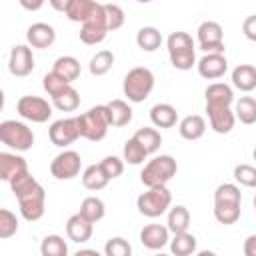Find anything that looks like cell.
I'll use <instances>...</instances> for the list:
<instances>
[{"label":"cell","instance_id":"cell-1","mask_svg":"<svg viewBox=\"0 0 256 256\" xmlns=\"http://www.w3.org/2000/svg\"><path fill=\"white\" fill-rule=\"evenodd\" d=\"M240 204H242L240 188L230 182L220 184L214 192V218L224 226L234 224L240 218Z\"/></svg>","mask_w":256,"mask_h":256},{"label":"cell","instance_id":"cell-2","mask_svg":"<svg viewBox=\"0 0 256 256\" xmlns=\"http://www.w3.org/2000/svg\"><path fill=\"white\" fill-rule=\"evenodd\" d=\"M178 172V164L170 154L154 156L146 162V166L140 172V180L146 188L150 186H166Z\"/></svg>","mask_w":256,"mask_h":256},{"label":"cell","instance_id":"cell-3","mask_svg":"<svg viewBox=\"0 0 256 256\" xmlns=\"http://www.w3.org/2000/svg\"><path fill=\"white\" fill-rule=\"evenodd\" d=\"M170 62L176 70H190L196 64V52H194V40L190 34L178 30L172 32L166 40Z\"/></svg>","mask_w":256,"mask_h":256},{"label":"cell","instance_id":"cell-4","mask_svg":"<svg viewBox=\"0 0 256 256\" xmlns=\"http://www.w3.org/2000/svg\"><path fill=\"white\" fill-rule=\"evenodd\" d=\"M76 122H78V132H80L82 138L92 140V142H100V140L106 136L108 128H110L106 104L94 106V108H90L88 112L76 116Z\"/></svg>","mask_w":256,"mask_h":256},{"label":"cell","instance_id":"cell-5","mask_svg":"<svg viewBox=\"0 0 256 256\" xmlns=\"http://www.w3.org/2000/svg\"><path fill=\"white\" fill-rule=\"evenodd\" d=\"M152 88H154V74L150 68L136 66L128 70V74L124 76L122 90L130 102H144L150 96Z\"/></svg>","mask_w":256,"mask_h":256},{"label":"cell","instance_id":"cell-6","mask_svg":"<svg viewBox=\"0 0 256 256\" xmlns=\"http://www.w3.org/2000/svg\"><path fill=\"white\" fill-rule=\"evenodd\" d=\"M172 204V194L166 186H150L146 192H142L136 200V208L146 218H158L162 216Z\"/></svg>","mask_w":256,"mask_h":256},{"label":"cell","instance_id":"cell-7","mask_svg":"<svg viewBox=\"0 0 256 256\" xmlns=\"http://www.w3.org/2000/svg\"><path fill=\"white\" fill-rule=\"evenodd\" d=\"M0 142L16 152H26L34 144V132L24 122L4 120L0 122Z\"/></svg>","mask_w":256,"mask_h":256},{"label":"cell","instance_id":"cell-8","mask_svg":"<svg viewBox=\"0 0 256 256\" xmlns=\"http://www.w3.org/2000/svg\"><path fill=\"white\" fill-rule=\"evenodd\" d=\"M196 36H198V44H200V50H204L206 54L212 52V54H224V32H222V26L214 20H206L198 26L196 30Z\"/></svg>","mask_w":256,"mask_h":256},{"label":"cell","instance_id":"cell-9","mask_svg":"<svg viewBox=\"0 0 256 256\" xmlns=\"http://www.w3.org/2000/svg\"><path fill=\"white\" fill-rule=\"evenodd\" d=\"M80 166H82L80 154L74 150H64L56 154L54 160L50 162V174L56 180H72L80 174Z\"/></svg>","mask_w":256,"mask_h":256},{"label":"cell","instance_id":"cell-10","mask_svg":"<svg viewBox=\"0 0 256 256\" xmlns=\"http://www.w3.org/2000/svg\"><path fill=\"white\" fill-rule=\"evenodd\" d=\"M16 110L24 120H30L36 124H42L52 116V106L48 104V100L40 96H22L16 104Z\"/></svg>","mask_w":256,"mask_h":256},{"label":"cell","instance_id":"cell-11","mask_svg":"<svg viewBox=\"0 0 256 256\" xmlns=\"http://www.w3.org/2000/svg\"><path fill=\"white\" fill-rule=\"evenodd\" d=\"M48 138L54 146L58 148H66L70 146L72 142H76L80 138V132H78V122H76V116L74 118H60L56 122L50 124L48 128Z\"/></svg>","mask_w":256,"mask_h":256},{"label":"cell","instance_id":"cell-12","mask_svg":"<svg viewBox=\"0 0 256 256\" xmlns=\"http://www.w3.org/2000/svg\"><path fill=\"white\" fill-rule=\"evenodd\" d=\"M18 208L24 220L28 222H36L44 216V208H46V192L44 188L38 184L32 192L24 194L18 198Z\"/></svg>","mask_w":256,"mask_h":256},{"label":"cell","instance_id":"cell-13","mask_svg":"<svg viewBox=\"0 0 256 256\" xmlns=\"http://www.w3.org/2000/svg\"><path fill=\"white\" fill-rule=\"evenodd\" d=\"M108 34V28H106V20H104V10H102V4L100 8L86 20L82 22L80 26V40L88 46H94V44H100Z\"/></svg>","mask_w":256,"mask_h":256},{"label":"cell","instance_id":"cell-14","mask_svg":"<svg viewBox=\"0 0 256 256\" xmlns=\"http://www.w3.org/2000/svg\"><path fill=\"white\" fill-rule=\"evenodd\" d=\"M8 70L12 76H18V78H24L34 70V56H32V48L28 44H16L10 50Z\"/></svg>","mask_w":256,"mask_h":256},{"label":"cell","instance_id":"cell-15","mask_svg":"<svg viewBox=\"0 0 256 256\" xmlns=\"http://www.w3.org/2000/svg\"><path fill=\"white\" fill-rule=\"evenodd\" d=\"M196 66H198V74L202 78H206V80H218V78H222L226 74L228 60H226L224 54H212V52H208V54H204L198 60Z\"/></svg>","mask_w":256,"mask_h":256},{"label":"cell","instance_id":"cell-16","mask_svg":"<svg viewBox=\"0 0 256 256\" xmlns=\"http://www.w3.org/2000/svg\"><path fill=\"white\" fill-rule=\"evenodd\" d=\"M208 112V122L210 128L218 134H228L234 128V112L230 110V106H206Z\"/></svg>","mask_w":256,"mask_h":256},{"label":"cell","instance_id":"cell-17","mask_svg":"<svg viewBox=\"0 0 256 256\" xmlns=\"http://www.w3.org/2000/svg\"><path fill=\"white\" fill-rule=\"evenodd\" d=\"M26 40L30 48H48L56 40V32L50 24L46 22H34L26 30Z\"/></svg>","mask_w":256,"mask_h":256},{"label":"cell","instance_id":"cell-18","mask_svg":"<svg viewBox=\"0 0 256 256\" xmlns=\"http://www.w3.org/2000/svg\"><path fill=\"white\" fill-rule=\"evenodd\" d=\"M92 232H94V224L88 218H84L80 212L72 214L68 218V222H66V234H68V238L72 242H78V244L88 242Z\"/></svg>","mask_w":256,"mask_h":256},{"label":"cell","instance_id":"cell-19","mask_svg":"<svg viewBox=\"0 0 256 256\" xmlns=\"http://www.w3.org/2000/svg\"><path fill=\"white\" fill-rule=\"evenodd\" d=\"M168 228L162 226V224H146L142 230H140V242L144 248L148 250H160L168 244Z\"/></svg>","mask_w":256,"mask_h":256},{"label":"cell","instance_id":"cell-20","mask_svg":"<svg viewBox=\"0 0 256 256\" xmlns=\"http://www.w3.org/2000/svg\"><path fill=\"white\" fill-rule=\"evenodd\" d=\"M150 120L156 128H172L178 122V112L172 104L160 102V104H154L150 108Z\"/></svg>","mask_w":256,"mask_h":256},{"label":"cell","instance_id":"cell-21","mask_svg":"<svg viewBox=\"0 0 256 256\" xmlns=\"http://www.w3.org/2000/svg\"><path fill=\"white\" fill-rule=\"evenodd\" d=\"M178 132L184 140H198L204 136L206 132V120L200 116V114H190V116H184L178 124Z\"/></svg>","mask_w":256,"mask_h":256},{"label":"cell","instance_id":"cell-22","mask_svg":"<svg viewBox=\"0 0 256 256\" xmlns=\"http://www.w3.org/2000/svg\"><path fill=\"white\" fill-rule=\"evenodd\" d=\"M106 112H108L110 126H114V128H122V126L132 122V108L128 106V102H124L120 98L108 102L106 104Z\"/></svg>","mask_w":256,"mask_h":256},{"label":"cell","instance_id":"cell-23","mask_svg":"<svg viewBox=\"0 0 256 256\" xmlns=\"http://www.w3.org/2000/svg\"><path fill=\"white\" fill-rule=\"evenodd\" d=\"M100 8V4L96 0H70L68 8L64 10V14L68 16V20L72 22H86L96 10Z\"/></svg>","mask_w":256,"mask_h":256},{"label":"cell","instance_id":"cell-24","mask_svg":"<svg viewBox=\"0 0 256 256\" xmlns=\"http://www.w3.org/2000/svg\"><path fill=\"white\" fill-rule=\"evenodd\" d=\"M28 170V162L16 152H0V180H10L14 174Z\"/></svg>","mask_w":256,"mask_h":256},{"label":"cell","instance_id":"cell-25","mask_svg":"<svg viewBox=\"0 0 256 256\" xmlns=\"http://www.w3.org/2000/svg\"><path fill=\"white\" fill-rule=\"evenodd\" d=\"M234 92L224 82H214L206 88V106H232Z\"/></svg>","mask_w":256,"mask_h":256},{"label":"cell","instance_id":"cell-26","mask_svg":"<svg viewBox=\"0 0 256 256\" xmlns=\"http://www.w3.org/2000/svg\"><path fill=\"white\" fill-rule=\"evenodd\" d=\"M232 84L242 92H252L256 88V68L252 64H240L232 70Z\"/></svg>","mask_w":256,"mask_h":256},{"label":"cell","instance_id":"cell-27","mask_svg":"<svg viewBox=\"0 0 256 256\" xmlns=\"http://www.w3.org/2000/svg\"><path fill=\"white\" fill-rule=\"evenodd\" d=\"M52 72H56L60 78H64L68 84H72L80 76V62L74 56H60V58H56Z\"/></svg>","mask_w":256,"mask_h":256},{"label":"cell","instance_id":"cell-28","mask_svg":"<svg viewBox=\"0 0 256 256\" xmlns=\"http://www.w3.org/2000/svg\"><path fill=\"white\" fill-rule=\"evenodd\" d=\"M108 182H110V178L104 174L100 162L86 166L84 172H82V184H84L86 190H94V192H96V190H102Z\"/></svg>","mask_w":256,"mask_h":256},{"label":"cell","instance_id":"cell-29","mask_svg":"<svg viewBox=\"0 0 256 256\" xmlns=\"http://www.w3.org/2000/svg\"><path fill=\"white\" fill-rule=\"evenodd\" d=\"M190 226V212L186 206H174L168 210V220H166V228L168 232L172 234H178V232H186Z\"/></svg>","mask_w":256,"mask_h":256},{"label":"cell","instance_id":"cell-30","mask_svg":"<svg viewBox=\"0 0 256 256\" xmlns=\"http://www.w3.org/2000/svg\"><path fill=\"white\" fill-rule=\"evenodd\" d=\"M52 104L60 112H74L80 106V94L76 92V88H72V84H68L64 90L52 96Z\"/></svg>","mask_w":256,"mask_h":256},{"label":"cell","instance_id":"cell-31","mask_svg":"<svg viewBox=\"0 0 256 256\" xmlns=\"http://www.w3.org/2000/svg\"><path fill=\"white\" fill-rule=\"evenodd\" d=\"M168 242H170V252L176 256H190L196 252V236L190 234L188 230L174 234V238Z\"/></svg>","mask_w":256,"mask_h":256},{"label":"cell","instance_id":"cell-32","mask_svg":"<svg viewBox=\"0 0 256 256\" xmlns=\"http://www.w3.org/2000/svg\"><path fill=\"white\" fill-rule=\"evenodd\" d=\"M148 154H154L160 146H162V136L156 128H150V126H144L140 130H136V134L132 136Z\"/></svg>","mask_w":256,"mask_h":256},{"label":"cell","instance_id":"cell-33","mask_svg":"<svg viewBox=\"0 0 256 256\" xmlns=\"http://www.w3.org/2000/svg\"><path fill=\"white\" fill-rule=\"evenodd\" d=\"M136 44H138L144 52H154V50H158L160 44H162V34H160V30L154 28V26H144V28H140L138 34H136Z\"/></svg>","mask_w":256,"mask_h":256},{"label":"cell","instance_id":"cell-34","mask_svg":"<svg viewBox=\"0 0 256 256\" xmlns=\"http://www.w3.org/2000/svg\"><path fill=\"white\" fill-rule=\"evenodd\" d=\"M8 182H10V190H12V194H14L16 198H20V196L32 192V190L38 186V180H36L28 170H22V172L14 174Z\"/></svg>","mask_w":256,"mask_h":256},{"label":"cell","instance_id":"cell-35","mask_svg":"<svg viewBox=\"0 0 256 256\" xmlns=\"http://www.w3.org/2000/svg\"><path fill=\"white\" fill-rule=\"evenodd\" d=\"M80 214H82L84 218H88L92 224H96V222H100V220L104 218L106 206H104V202H102L98 196H88V198H84L82 204H80Z\"/></svg>","mask_w":256,"mask_h":256},{"label":"cell","instance_id":"cell-36","mask_svg":"<svg viewBox=\"0 0 256 256\" xmlns=\"http://www.w3.org/2000/svg\"><path fill=\"white\" fill-rule=\"evenodd\" d=\"M234 118H238L242 124L250 126L256 122V100L252 96H242L238 102H236V108H234Z\"/></svg>","mask_w":256,"mask_h":256},{"label":"cell","instance_id":"cell-37","mask_svg":"<svg viewBox=\"0 0 256 256\" xmlns=\"http://www.w3.org/2000/svg\"><path fill=\"white\" fill-rule=\"evenodd\" d=\"M40 252H42V256H66L68 254V244L62 236L48 234L40 244Z\"/></svg>","mask_w":256,"mask_h":256},{"label":"cell","instance_id":"cell-38","mask_svg":"<svg viewBox=\"0 0 256 256\" xmlns=\"http://www.w3.org/2000/svg\"><path fill=\"white\" fill-rule=\"evenodd\" d=\"M114 64V54L110 50H100L92 56L88 68H90V74L92 76H104Z\"/></svg>","mask_w":256,"mask_h":256},{"label":"cell","instance_id":"cell-39","mask_svg":"<svg viewBox=\"0 0 256 256\" xmlns=\"http://www.w3.org/2000/svg\"><path fill=\"white\" fill-rule=\"evenodd\" d=\"M102 10H104V20H106L108 32H114V30L124 26L126 16H124V10L118 4H112V2L110 4H102Z\"/></svg>","mask_w":256,"mask_h":256},{"label":"cell","instance_id":"cell-40","mask_svg":"<svg viewBox=\"0 0 256 256\" xmlns=\"http://www.w3.org/2000/svg\"><path fill=\"white\" fill-rule=\"evenodd\" d=\"M146 156H148V152L134 138H130V140L124 142V150H122V160L124 162L132 164V166H138V164H142L146 160Z\"/></svg>","mask_w":256,"mask_h":256},{"label":"cell","instance_id":"cell-41","mask_svg":"<svg viewBox=\"0 0 256 256\" xmlns=\"http://www.w3.org/2000/svg\"><path fill=\"white\" fill-rule=\"evenodd\" d=\"M18 232V218L12 210L0 208V240H8Z\"/></svg>","mask_w":256,"mask_h":256},{"label":"cell","instance_id":"cell-42","mask_svg":"<svg viewBox=\"0 0 256 256\" xmlns=\"http://www.w3.org/2000/svg\"><path fill=\"white\" fill-rule=\"evenodd\" d=\"M234 180L242 186L254 188L256 186V168L250 164H238L234 166Z\"/></svg>","mask_w":256,"mask_h":256},{"label":"cell","instance_id":"cell-43","mask_svg":"<svg viewBox=\"0 0 256 256\" xmlns=\"http://www.w3.org/2000/svg\"><path fill=\"white\" fill-rule=\"evenodd\" d=\"M104 252H106V256H130L132 254V246L122 236H114V238H110L106 242Z\"/></svg>","mask_w":256,"mask_h":256},{"label":"cell","instance_id":"cell-44","mask_svg":"<svg viewBox=\"0 0 256 256\" xmlns=\"http://www.w3.org/2000/svg\"><path fill=\"white\" fill-rule=\"evenodd\" d=\"M42 86H44V90L48 92V96H56L60 90H64L66 86H68V82L64 80V78H60L56 72H48L44 78H42Z\"/></svg>","mask_w":256,"mask_h":256},{"label":"cell","instance_id":"cell-45","mask_svg":"<svg viewBox=\"0 0 256 256\" xmlns=\"http://www.w3.org/2000/svg\"><path fill=\"white\" fill-rule=\"evenodd\" d=\"M100 166H102L104 174H106L110 180L122 176V172H124V160H120L118 156H106V158L100 162Z\"/></svg>","mask_w":256,"mask_h":256},{"label":"cell","instance_id":"cell-46","mask_svg":"<svg viewBox=\"0 0 256 256\" xmlns=\"http://www.w3.org/2000/svg\"><path fill=\"white\" fill-rule=\"evenodd\" d=\"M244 34H246V38L248 40H256V16L254 14H250L246 20H244Z\"/></svg>","mask_w":256,"mask_h":256},{"label":"cell","instance_id":"cell-47","mask_svg":"<svg viewBox=\"0 0 256 256\" xmlns=\"http://www.w3.org/2000/svg\"><path fill=\"white\" fill-rule=\"evenodd\" d=\"M18 2H20V6H22L24 10L36 12V10H40V8L44 6V2H46V0H18Z\"/></svg>","mask_w":256,"mask_h":256},{"label":"cell","instance_id":"cell-48","mask_svg":"<svg viewBox=\"0 0 256 256\" xmlns=\"http://www.w3.org/2000/svg\"><path fill=\"white\" fill-rule=\"evenodd\" d=\"M244 254L246 256H256V236H248L244 242Z\"/></svg>","mask_w":256,"mask_h":256},{"label":"cell","instance_id":"cell-49","mask_svg":"<svg viewBox=\"0 0 256 256\" xmlns=\"http://www.w3.org/2000/svg\"><path fill=\"white\" fill-rule=\"evenodd\" d=\"M48 4L56 10V12H64L66 8H68V4H70V0H48Z\"/></svg>","mask_w":256,"mask_h":256},{"label":"cell","instance_id":"cell-50","mask_svg":"<svg viewBox=\"0 0 256 256\" xmlns=\"http://www.w3.org/2000/svg\"><path fill=\"white\" fill-rule=\"evenodd\" d=\"M4 98H6V96H4V90L0 88V112H2V108H4Z\"/></svg>","mask_w":256,"mask_h":256},{"label":"cell","instance_id":"cell-51","mask_svg":"<svg viewBox=\"0 0 256 256\" xmlns=\"http://www.w3.org/2000/svg\"><path fill=\"white\" fill-rule=\"evenodd\" d=\"M136 2H140V4H148V2H152V0H136Z\"/></svg>","mask_w":256,"mask_h":256}]
</instances>
